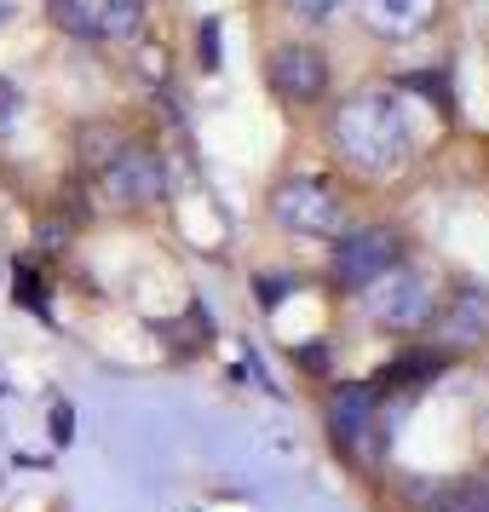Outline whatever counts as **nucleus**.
Segmentation results:
<instances>
[{
	"label": "nucleus",
	"instance_id": "obj_6",
	"mask_svg": "<svg viewBox=\"0 0 489 512\" xmlns=\"http://www.w3.org/2000/svg\"><path fill=\"white\" fill-rule=\"evenodd\" d=\"M265 87L288 104H317L328 93V58L305 41H288V47H271L265 58Z\"/></svg>",
	"mask_w": 489,
	"mask_h": 512
},
{
	"label": "nucleus",
	"instance_id": "obj_18",
	"mask_svg": "<svg viewBox=\"0 0 489 512\" xmlns=\"http://www.w3.org/2000/svg\"><path fill=\"white\" fill-rule=\"evenodd\" d=\"M202 64H208V70L219 64V24H213V18L202 24Z\"/></svg>",
	"mask_w": 489,
	"mask_h": 512
},
{
	"label": "nucleus",
	"instance_id": "obj_3",
	"mask_svg": "<svg viewBox=\"0 0 489 512\" xmlns=\"http://www.w3.org/2000/svg\"><path fill=\"white\" fill-rule=\"evenodd\" d=\"M328 432L340 455L357 466H374L386 455V426H380V386H340L328 397Z\"/></svg>",
	"mask_w": 489,
	"mask_h": 512
},
{
	"label": "nucleus",
	"instance_id": "obj_8",
	"mask_svg": "<svg viewBox=\"0 0 489 512\" xmlns=\"http://www.w3.org/2000/svg\"><path fill=\"white\" fill-rule=\"evenodd\" d=\"M438 328H443V351H472L489 340V294L484 288H455V300L438 311Z\"/></svg>",
	"mask_w": 489,
	"mask_h": 512
},
{
	"label": "nucleus",
	"instance_id": "obj_7",
	"mask_svg": "<svg viewBox=\"0 0 489 512\" xmlns=\"http://www.w3.org/2000/svg\"><path fill=\"white\" fill-rule=\"evenodd\" d=\"M104 190L116 196L121 208H150V202H162V190H167V167L156 150H121L116 162L104 167Z\"/></svg>",
	"mask_w": 489,
	"mask_h": 512
},
{
	"label": "nucleus",
	"instance_id": "obj_12",
	"mask_svg": "<svg viewBox=\"0 0 489 512\" xmlns=\"http://www.w3.org/2000/svg\"><path fill=\"white\" fill-rule=\"evenodd\" d=\"M438 512H489V472L466 478V484H449L443 489Z\"/></svg>",
	"mask_w": 489,
	"mask_h": 512
},
{
	"label": "nucleus",
	"instance_id": "obj_11",
	"mask_svg": "<svg viewBox=\"0 0 489 512\" xmlns=\"http://www.w3.org/2000/svg\"><path fill=\"white\" fill-rule=\"evenodd\" d=\"M121 150H127V133L110 127V121H93V127L81 133V167H93V173H104Z\"/></svg>",
	"mask_w": 489,
	"mask_h": 512
},
{
	"label": "nucleus",
	"instance_id": "obj_20",
	"mask_svg": "<svg viewBox=\"0 0 489 512\" xmlns=\"http://www.w3.org/2000/svg\"><path fill=\"white\" fill-rule=\"evenodd\" d=\"M334 6H340V0H294V12H300V18H328Z\"/></svg>",
	"mask_w": 489,
	"mask_h": 512
},
{
	"label": "nucleus",
	"instance_id": "obj_9",
	"mask_svg": "<svg viewBox=\"0 0 489 512\" xmlns=\"http://www.w3.org/2000/svg\"><path fill=\"white\" fill-rule=\"evenodd\" d=\"M363 18L374 35H420L438 18V0H363Z\"/></svg>",
	"mask_w": 489,
	"mask_h": 512
},
{
	"label": "nucleus",
	"instance_id": "obj_5",
	"mask_svg": "<svg viewBox=\"0 0 489 512\" xmlns=\"http://www.w3.org/2000/svg\"><path fill=\"white\" fill-rule=\"evenodd\" d=\"M392 265H403V236L386 231V225H363V231H346L340 248H334V282L363 294L369 282H380Z\"/></svg>",
	"mask_w": 489,
	"mask_h": 512
},
{
	"label": "nucleus",
	"instance_id": "obj_16",
	"mask_svg": "<svg viewBox=\"0 0 489 512\" xmlns=\"http://www.w3.org/2000/svg\"><path fill=\"white\" fill-rule=\"evenodd\" d=\"M75 438V415H70V403H58L52 409V443H70Z\"/></svg>",
	"mask_w": 489,
	"mask_h": 512
},
{
	"label": "nucleus",
	"instance_id": "obj_17",
	"mask_svg": "<svg viewBox=\"0 0 489 512\" xmlns=\"http://www.w3.org/2000/svg\"><path fill=\"white\" fill-rule=\"evenodd\" d=\"M300 369H311V374H323V369H328V346H323V340L300 346Z\"/></svg>",
	"mask_w": 489,
	"mask_h": 512
},
{
	"label": "nucleus",
	"instance_id": "obj_10",
	"mask_svg": "<svg viewBox=\"0 0 489 512\" xmlns=\"http://www.w3.org/2000/svg\"><path fill=\"white\" fill-rule=\"evenodd\" d=\"M443 369H449V351L443 346H420V351H403L392 369L380 374V380H369V386H426V380H438Z\"/></svg>",
	"mask_w": 489,
	"mask_h": 512
},
{
	"label": "nucleus",
	"instance_id": "obj_2",
	"mask_svg": "<svg viewBox=\"0 0 489 512\" xmlns=\"http://www.w3.org/2000/svg\"><path fill=\"white\" fill-rule=\"evenodd\" d=\"M363 305H369V323L386 328V334H415L438 317V288L420 265H392L380 282L363 288Z\"/></svg>",
	"mask_w": 489,
	"mask_h": 512
},
{
	"label": "nucleus",
	"instance_id": "obj_14",
	"mask_svg": "<svg viewBox=\"0 0 489 512\" xmlns=\"http://www.w3.org/2000/svg\"><path fill=\"white\" fill-rule=\"evenodd\" d=\"M12 294H18L24 311H47V282L35 277V265H29V259H18V282H12Z\"/></svg>",
	"mask_w": 489,
	"mask_h": 512
},
{
	"label": "nucleus",
	"instance_id": "obj_4",
	"mask_svg": "<svg viewBox=\"0 0 489 512\" xmlns=\"http://www.w3.org/2000/svg\"><path fill=\"white\" fill-rule=\"evenodd\" d=\"M271 213H277V225L300 236H334L346 225V202H340V190L317 179V173H294V179H282L271 190Z\"/></svg>",
	"mask_w": 489,
	"mask_h": 512
},
{
	"label": "nucleus",
	"instance_id": "obj_19",
	"mask_svg": "<svg viewBox=\"0 0 489 512\" xmlns=\"http://www.w3.org/2000/svg\"><path fill=\"white\" fill-rule=\"evenodd\" d=\"M282 294H288V282H271V277H259V305H265V311H271V305H277L282 300Z\"/></svg>",
	"mask_w": 489,
	"mask_h": 512
},
{
	"label": "nucleus",
	"instance_id": "obj_15",
	"mask_svg": "<svg viewBox=\"0 0 489 512\" xmlns=\"http://www.w3.org/2000/svg\"><path fill=\"white\" fill-rule=\"evenodd\" d=\"M18 110H24V98H18V87H12V81H0V133H12V121H18Z\"/></svg>",
	"mask_w": 489,
	"mask_h": 512
},
{
	"label": "nucleus",
	"instance_id": "obj_1",
	"mask_svg": "<svg viewBox=\"0 0 489 512\" xmlns=\"http://www.w3.org/2000/svg\"><path fill=\"white\" fill-rule=\"evenodd\" d=\"M334 150L357 173H397L415 150V127L397 93H357L334 110Z\"/></svg>",
	"mask_w": 489,
	"mask_h": 512
},
{
	"label": "nucleus",
	"instance_id": "obj_13",
	"mask_svg": "<svg viewBox=\"0 0 489 512\" xmlns=\"http://www.w3.org/2000/svg\"><path fill=\"white\" fill-rule=\"evenodd\" d=\"M403 93H420V98H432L443 116H455V87L443 81V70H415V75H403Z\"/></svg>",
	"mask_w": 489,
	"mask_h": 512
}]
</instances>
